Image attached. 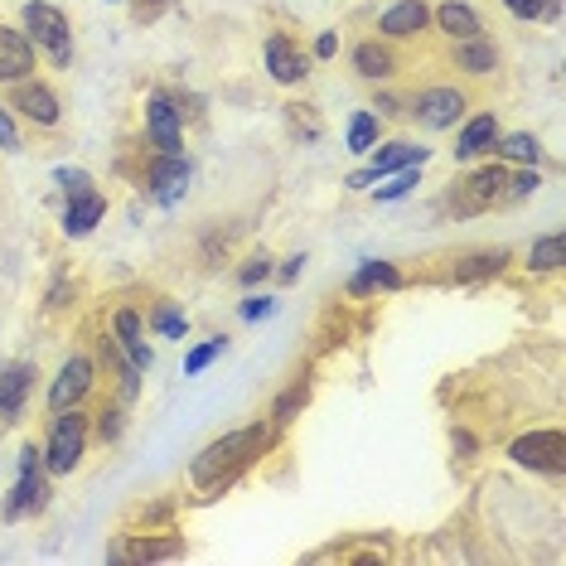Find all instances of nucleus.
<instances>
[{"label": "nucleus", "mask_w": 566, "mask_h": 566, "mask_svg": "<svg viewBox=\"0 0 566 566\" xmlns=\"http://www.w3.org/2000/svg\"><path fill=\"white\" fill-rule=\"evenodd\" d=\"M499 150H504L509 160H527V165L537 160V140L523 136V132H518V136H499Z\"/></svg>", "instance_id": "cd10ccee"}, {"label": "nucleus", "mask_w": 566, "mask_h": 566, "mask_svg": "<svg viewBox=\"0 0 566 566\" xmlns=\"http://www.w3.org/2000/svg\"><path fill=\"white\" fill-rule=\"evenodd\" d=\"M102 213H107V203H102L97 189H87V195L69 199V209H63V233H69V238H87L97 228Z\"/></svg>", "instance_id": "2eb2a0df"}, {"label": "nucleus", "mask_w": 566, "mask_h": 566, "mask_svg": "<svg viewBox=\"0 0 566 566\" xmlns=\"http://www.w3.org/2000/svg\"><path fill=\"white\" fill-rule=\"evenodd\" d=\"M417 165H421V160L402 165V175H397L388 189H378V199H402V195H411V189H417V179H421V175H417Z\"/></svg>", "instance_id": "7c9ffc66"}, {"label": "nucleus", "mask_w": 566, "mask_h": 566, "mask_svg": "<svg viewBox=\"0 0 566 566\" xmlns=\"http://www.w3.org/2000/svg\"><path fill=\"white\" fill-rule=\"evenodd\" d=\"M373 286L397 291V286H402V276H397L388 262H364V272H358V276L349 281V291H354V295H364V291H373Z\"/></svg>", "instance_id": "4be33fe9"}, {"label": "nucleus", "mask_w": 566, "mask_h": 566, "mask_svg": "<svg viewBox=\"0 0 566 566\" xmlns=\"http://www.w3.org/2000/svg\"><path fill=\"white\" fill-rule=\"evenodd\" d=\"M460 69L465 73H474V78H484V73H494L499 69V49L489 44V40H460Z\"/></svg>", "instance_id": "6ab92c4d"}, {"label": "nucleus", "mask_w": 566, "mask_h": 566, "mask_svg": "<svg viewBox=\"0 0 566 566\" xmlns=\"http://www.w3.org/2000/svg\"><path fill=\"white\" fill-rule=\"evenodd\" d=\"M0 150H20V132H15V122H10L6 107H0Z\"/></svg>", "instance_id": "e433bc0d"}, {"label": "nucleus", "mask_w": 566, "mask_h": 566, "mask_svg": "<svg viewBox=\"0 0 566 566\" xmlns=\"http://www.w3.org/2000/svg\"><path fill=\"white\" fill-rule=\"evenodd\" d=\"M509 195V175L499 170V165H484V170H474L470 179H460L450 203H455V213H480L489 203H499Z\"/></svg>", "instance_id": "39448f33"}, {"label": "nucleus", "mask_w": 566, "mask_h": 566, "mask_svg": "<svg viewBox=\"0 0 566 566\" xmlns=\"http://www.w3.org/2000/svg\"><path fill=\"white\" fill-rule=\"evenodd\" d=\"M266 276H272V256H266V252H256L252 262H248V266H242V272H238V281H242V286H256V281H266Z\"/></svg>", "instance_id": "473e14b6"}, {"label": "nucleus", "mask_w": 566, "mask_h": 566, "mask_svg": "<svg viewBox=\"0 0 566 566\" xmlns=\"http://www.w3.org/2000/svg\"><path fill=\"white\" fill-rule=\"evenodd\" d=\"M411 160H427V150H421V146H407V140H392V146L378 150V160H373V179L402 170V165H411Z\"/></svg>", "instance_id": "412c9836"}, {"label": "nucleus", "mask_w": 566, "mask_h": 566, "mask_svg": "<svg viewBox=\"0 0 566 566\" xmlns=\"http://www.w3.org/2000/svg\"><path fill=\"white\" fill-rule=\"evenodd\" d=\"M117 431H122V411H102V441H112Z\"/></svg>", "instance_id": "58836bf2"}, {"label": "nucleus", "mask_w": 566, "mask_h": 566, "mask_svg": "<svg viewBox=\"0 0 566 566\" xmlns=\"http://www.w3.org/2000/svg\"><path fill=\"white\" fill-rule=\"evenodd\" d=\"M494 146H499V122L484 112V117H474L465 132H460L455 156H460V160H474V156H484V150H494Z\"/></svg>", "instance_id": "f3484780"}, {"label": "nucleus", "mask_w": 566, "mask_h": 566, "mask_svg": "<svg viewBox=\"0 0 566 566\" xmlns=\"http://www.w3.org/2000/svg\"><path fill=\"white\" fill-rule=\"evenodd\" d=\"M59 185H63V195H69V199H78V195L93 189V179H87L83 170H59Z\"/></svg>", "instance_id": "f704fd0d"}, {"label": "nucleus", "mask_w": 566, "mask_h": 566, "mask_svg": "<svg viewBox=\"0 0 566 566\" xmlns=\"http://www.w3.org/2000/svg\"><path fill=\"white\" fill-rule=\"evenodd\" d=\"M301 266H305V256H291V262L281 266V276H286V281H295V276H301Z\"/></svg>", "instance_id": "37998d69"}, {"label": "nucleus", "mask_w": 566, "mask_h": 566, "mask_svg": "<svg viewBox=\"0 0 566 566\" xmlns=\"http://www.w3.org/2000/svg\"><path fill=\"white\" fill-rule=\"evenodd\" d=\"M170 6H175V0H132V15L146 24V20H160Z\"/></svg>", "instance_id": "c9c22d12"}, {"label": "nucleus", "mask_w": 566, "mask_h": 566, "mask_svg": "<svg viewBox=\"0 0 566 566\" xmlns=\"http://www.w3.org/2000/svg\"><path fill=\"white\" fill-rule=\"evenodd\" d=\"M30 69H34V44L24 40L20 30L0 24V83H20V78H30Z\"/></svg>", "instance_id": "6e6552de"}, {"label": "nucleus", "mask_w": 566, "mask_h": 566, "mask_svg": "<svg viewBox=\"0 0 566 566\" xmlns=\"http://www.w3.org/2000/svg\"><path fill=\"white\" fill-rule=\"evenodd\" d=\"M10 107H20L30 122H40V126H54L59 122V97L49 93L44 83H34V78H20L15 83V102Z\"/></svg>", "instance_id": "ddd939ff"}, {"label": "nucleus", "mask_w": 566, "mask_h": 566, "mask_svg": "<svg viewBox=\"0 0 566 566\" xmlns=\"http://www.w3.org/2000/svg\"><path fill=\"white\" fill-rule=\"evenodd\" d=\"M266 69H272L276 83H301L305 73H311V59H305L286 34H272V40H266Z\"/></svg>", "instance_id": "f8f14e48"}, {"label": "nucleus", "mask_w": 566, "mask_h": 566, "mask_svg": "<svg viewBox=\"0 0 566 566\" xmlns=\"http://www.w3.org/2000/svg\"><path fill=\"white\" fill-rule=\"evenodd\" d=\"M272 446V431L256 421V427H242V431H233V436H223V441H213V446H203L199 450V460H195V484L203 489V494H223L228 484L238 480L242 470L252 465L262 450Z\"/></svg>", "instance_id": "f257e3e1"}, {"label": "nucleus", "mask_w": 566, "mask_h": 566, "mask_svg": "<svg viewBox=\"0 0 566 566\" xmlns=\"http://www.w3.org/2000/svg\"><path fill=\"white\" fill-rule=\"evenodd\" d=\"M146 122H150V140L160 146V156H179V107L175 102L156 93L146 107Z\"/></svg>", "instance_id": "9d476101"}, {"label": "nucleus", "mask_w": 566, "mask_h": 566, "mask_svg": "<svg viewBox=\"0 0 566 566\" xmlns=\"http://www.w3.org/2000/svg\"><path fill=\"white\" fill-rule=\"evenodd\" d=\"M223 344H228V339H209V344H199V349L185 358V373H189V378H195V373H203V368H209L213 358L223 354Z\"/></svg>", "instance_id": "c756f323"}, {"label": "nucleus", "mask_w": 566, "mask_h": 566, "mask_svg": "<svg viewBox=\"0 0 566 566\" xmlns=\"http://www.w3.org/2000/svg\"><path fill=\"white\" fill-rule=\"evenodd\" d=\"M40 470H44V450L24 446L20 450V484L10 489V499H6V518H24V513H40L44 509L49 484L40 480Z\"/></svg>", "instance_id": "20e7f679"}, {"label": "nucleus", "mask_w": 566, "mask_h": 566, "mask_svg": "<svg viewBox=\"0 0 566 566\" xmlns=\"http://www.w3.org/2000/svg\"><path fill=\"white\" fill-rule=\"evenodd\" d=\"M509 455L518 460V465H527V470L562 474L566 470V436L562 431H533V436H523V441H513Z\"/></svg>", "instance_id": "423d86ee"}, {"label": "nucleus", "mask_w": 566, "mask_h": 566, "mask_svg": "<svg viewBox=\"0 0 566 566\" xmlns=\"http://www.w3.org/2000/svg\"><path fill=\"white\" fill-rule=\"evenodd\" d=\"M354 69L364 73V78H388V73H392V54L382 44H358L354 49Z\"/></svg>", "instance_id": "5701e85b"}, {"label": "nucleus", "mask_w": 566, "mask_h": 566, "mask_svg": "<svg viewBox=\"0 0 566 566\" xmlns=\"http://www.w3.org/2000/svg\"><path fill=\"white\" fill-rule=\"evenodd\" d=\"M465 117V93L460 87H427V93L417 97V122L431 126V132H446V126H455Z\"/></svg>", "instance_id": "0eeeda50"}, {"label": "nucleus", "mask_w": 566, "mask_h": 566, "mask_svg": "<svg viewBox=\"0 0 566 566\" xmlns=\"http://www.w3.org/2000/svg\"><path fill=\"white\" fill-rule=\"evenodd\" d=\"M93 388V364L87 358H69L63 373L54 378V388H49V407L63 411V407H78V397Z\"/></svg>", "instance_id": "1a4fd4ad"}, {"label": "nucleus", "mask_w": 566, "mask_h": 566, "mask_svg": "<svg viewBox=\"0 0 566 566\" xmlns=\"http://www.w3.org/2000/svg\"><path fill=\"white\" fill-rule=\"evenodd\" d=\"M504 6H509L518 20H543L547 10H552V0H504Z\"/></svg>", "instance_id": "72a5a7b5"}, {"label": "nucleus", "mask_w": 566, "mask_h": 566, "mask_svg": "<svg viewBox=\"0 0 566 566\" xmlns=\"http://www.w3.org/2000/svg\"><path fill=\"white\" fill-rule=\"evenodd\" d=\"M83 446H87V417H83V411H73V407H63V411H59V421H54V431H49L44 470H49V474H69V470H78Z\"/></svg>", "instance_id": "7ed1b4c3"}, {"label": "nucleus", "mask_w": 566, "mask_h": 566, "mask_svg": "<svg viewBox=\"0 0 566 566\" xmlns=\"http://www.w3.org/2000/svg\"><path fill=\"white\" fill-rule=\"evenodd\" d=\"M117 339L126 344V354H132V364L136 368H150V349H146V339H140V315L136 311H117Z\"/></svg>", "instance_id": "aec40b11"}, {"label": "nucleus", "mask_w": 566, "mask_h": 566, "mask_svg": "<svg viewBox=\"0 0 566 566\" xmlns=\"http://www.w3.org/2000/svg\"><path fill=\"white\" fill-rule=\"evenodd\" d=\"M156 329L165 334V339H185V315H179L175 305H160V311H156Z\"/></svg>", "instance_id": "2f4dec72"}, {"label": "nucleus", "mask_w": 566, "mask_h": 566, "mask_svg": "<svg viewBox=\"0 0 566 566\" xmlns=\"http://www.w3.org/2000/svg\"><path fill=\"white\" fill-rule=\"evenodd\" d=\"M24 40L30 44H40L49 59L59 63V69H69V59H73V34H69V15H63L59 6H44V0H30L24 6Z\"/></svg>", "instance_id": "f03ea898"}, {"label": "nucleus", "mask_w": 566, "mask_h": 566, "mask_svg": "<svg viewBox=\"0 0 566 566\" xmlns=\"http://www.w3.org/2000/svg\"><path fill=\"white\" fill-rule=\"evenodd\" d=\"M179 552H185V543H179V537H146V543L132 547V557H136V562H160V557H179Z\"/></svg>", "instance_id": "a878e982"}, {"label": "nucleus", "mask_w": 566, "mask_h": 566, "mask_svg": "<svg viewBox=\"0 0 566 566\" xmlns=\"http://www.w3.org/2000/svg\"><path fill=\"white\" fill-rule=\"evenodd\" d=\"M436 24H441L450 40H474V34H480V15H474L470 6H460V0H450V6L436 10Z\"/></svg>", "instance_id": "a211bd4d"}, {"label": "nucleus", "mask_w": 566, "mask_h": 566, "mask_svg": "<svg viewBox=\"0 0 566 566\" xmlns=\"http://www.w3.org/2000/svg\"><path fill=\"white\" fill-rule=\"evenodd\" d=\"M305 397H311V392H305V382H295V388H286V392H281V397H276L272 417H276V421H291V417H295V411H301V407H305Z\"/></svg>", "instance_id": "c85d7f7f"}, {"label": "nucleus", "mask_w": 566, "mask_h": 566, "mask_svg": "<svg viewBox=\"0 0 566 566\" xmlns=\"http://www.w3.org/2000/svg\"><path fill=\"white\" fill-rule=\"evenodd\" d=\"M30 388H34V364L0 368V421H15L20 417V407L30 402Z\"/></svg>", "instance_id": "9b49d317"}, {"label": "nucleus", "mask_w": 566, "mask_h": 566, "mask_svg": "<svg viewBox=\"0 0 566 566\" xmlns=\"http://www.w3.org/2000/svg\"><path fill=\"white\" fill-rule=\"evenodd\" d=\"M262 315H272V301H266V295H262V301H248V305H242V319H262Z\"/></svg>", "instance_id": "ea45409f"}, {"label": "nucleus", "mask_w": 566, "mask_h": 566, "mask_svg": "<svg viewBox=\"0 0 566 566\" xmlns=\"http://www.w3.org/2000/svg\"><path fill=\"white\" fill-rule=\"evenodd\" d=\"M509 262V252H474V256H465V266H455V276L460 281H474V276H494L499 266Z\"/></svg>", "instance_id": "393cba45"}, {"label": "nucleus", "mask_w": 566, "mask_h": 566, "mask_svg": "<svg viewBox=\"0 0 566 566\" xmlns=\"http://www.w3.org/2000/svg\"><path fill=\"white\" fill-rule=\"evenodd\" d=\"M427 20H431V10L421 0H397L388 15H382V34L388 40H411L417 30H427Z\"/></svg>", "instance_id": "dca6fc26"}, {"label": "nucleus", "mask_w": 566, "mask_h": 566, "mask_svg": "<svg viewBox=\"0 0 566 566\" xmlns=\"http://www.w3.org/2000/svg\"><path fill=\"white\" fill-rule=\"evenodd\" d=\"M566 262V238H543V242H533V252H527V266L533 272H557V266Z\"/></svg>", "instance_id": "b1692460"}, {"label": "nucleus", "mask_w": 566, "mask_h": 566, "mask_svg": "<svg viewBox=\"0 0 566 566\" xmlns=\"http://www.w3.org/2000/svg\"><path fill=\"white\" fill-rule=\"evenodd\" d=\"M334 49H339V40H334V34L325 30V34L315 40V59H334Z\"/></svg>", "instance_id": "a19ab883"}, {"label": "nucleus", "mask_w": 566, "mask_h": 566, "mask_svg": "<svg viewBox=\"0 0 566 566\" xmlns=\"http://www.w3.org/2000/svg\"><path fill=\"white\" fill-rule=\"evenodd\" d=\"M537 189V170H523L518 179H509V199H523V195H533Z\"/></svg>", "instance_id": "4c0bfd02"}, {"label": "nucleus", "mask_w": 566, "mask_h": 566, "mask_svg": "<svg viewBox=\"0 0 566 566\" xmlns=\"http://www.w3.org/2000/svg\"><path fill=\"white\" fill-rule=\"evenodd\" d=\"M185 185H189V160L160 156L156 165H150V195H156L160 203H175L179 195H185Z\"/></svg>", "instance_id": "4468645a"}, {"label": "nucleus", "mask_w": 566, "mask_h": 566, "mask_svg": "<svg viewBox=\"0 0 566 566\" xmlns=\"http://www.w3.org/2000/svg\"><path fill=\"white\" fill-rule=\"evenodd\" d=\"M368 185H378V179H373V170H358V175H349V189H368Z\"/></svg>", "instance_id": "79ce46f5"}, {"label": "nucleus", "mask_w": 566, "mask_h": 566, "mask_svg": "<svg viewBox=\"0 0 566 566\" xmlns=\"http://www.w3.org/2000/svg\"><path fill=\"white\" fill-rule=\"evenodd\" d=\"M373 140H378V117H368V112H358V117L349 122V150H358V156H368Z\"/></svg>", "instance_id": "bb28decb"}]
</instances>
